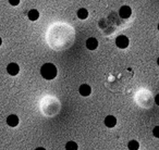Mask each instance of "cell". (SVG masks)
<instances>
[{
  "label": "cell",
  "mask_w": 159,
  "mask_h": 150,
  "mask_svg": "<svg viewBox=\"0 0 159 150\" xmlns=\"http://www.w3.org/2000/svg\"><path fill=\"white\" fill-rule=\"evenodd\" d=\"M40 74L45 80H53L57 76V68L52 63H46L40 68Z\"/></svg>",
  "instance_id": "6da1fadb"
},
{
  "label": "cell",
  "mask_w": 159,
  "mask_h": 150,
  "mask_svg": "<svg viewBox=\"0 0 159 150\" xmlns=\"http://www.w3.org/2000/svg\"><path fill=\"white\" fill-rule=\"evenodd\" d=\"M116 45H117L118 48L120 49H125L129 46V38L124 35H120L116 39Z\"/></svg>",
  "instance_id": "7a4b0ae2"
},
{
  "label": "cell",
  "mask_w": 159,
  "mask_h": 150,
  "mask_svg": "<svg viewBox=\"0 0 159 150\" xmlns=\"http://www.w3.org/2000/svg\"><path fill=\"white\" fill-rule=\"evenodd\" d=\"M7 72L12 76H16L20 72V68H19V65L16 63H10L7 66Z\"/></svg>",
  "instance_id": "3957f363"
},
{
  "label": "cell",
  "mask_w": 159,
  "mask_h": 150,
  "mask_svg": "<svg viewBox=\"0 0 159 150\" xmlns=\"http://www.w3.org/2000/svg\"><path fill=\"white\" fill-rule=\"evenodd\" d=\"M119 14L122 19H129L131 16V14H132V10H131V8L128 7V6H123V7H121V9H120Z\"/></svg>",
  "instance_id": "277c9868"
},
{
  "label": "cell",
  "mask_w": 159,
  "mask_h": 150,
  "mask_svg": "<svg viewBox=\"0 0 159 150\" xmlns=\"http://www.w3.org/2000/svg\"><path fill=\"white\" fill-rule=\"evenodd\" d=\"M86 47H87V49H89V50H95V49L98 47L97 39L94 37L89 38V39L86 40Z\"/></svg>",
  "instance_id": "5b68a950"
},
{
  "label": "cell",
  "mask_w": 159,
  "mask_h": 150,
  "mask_svg": "<svg viewBox=\"0 0 159 150\" xmlns=\"http://www.w3.org/2000/svg\"><path fill=\"white\" fill-rule=\"evenodd\" d=\"M79 91H80V94H81V95H82V96H84V97H87V96L91 95V93H92V88L89 86V85L83 84V85H81V87H80Z\"/></svg>",
  "instance_id": "8992f818"
},
{
  "label": "cell",
  "mask_w": 159,
  "mask_h": 150,
  "mask_svg": "<svg viewBox=\"0 0 159 150\" xmlns=\"http://www.w3.org/2000/svg\"><path fill=\"white\" fill-rule=\"evenodd\" d=\"M7 124L9 126H11V127H16V126L19 124V117H16V114L9 115L7 119Z\"/></svg>",
  "instance_id": "52a82bcc"
},
{
  "label": "cell",
  "mask_w": 159,
  "mask_h": 150,
  "mask_svg": "<svg viewBox=\"0 0 159 150\" xmlns=\"http://www.w3.org/2000/svg\"><path fill=\"white\" fill-rule=\"evenodd\" d=\"M116 124H117V119H116L113 115H108V117L105 119V125L107 126V127H113V126H116Z\"/></svg>",
  "instance_id": "ba28073f"
},
{
  "label": "cell",
  "mask_w": 159,
  "mask_h": 150,
  "mask_svg": "<svg viewBox=\"0 0 159 150\" xmlns=\"http://www.w3.org/2000/svg\"><path fill=\"white\" fill-rule=\"evenodd\" d=\"M27 16H29V19L31 21H36V20H38V18H39V13H38L37 10L32 9V10H30V11H29Z\"/></svg>",
  "instance_id": "9c48e42d"
},
{
  "label": "cell",
  "mask_w": 159,
  "mask_h": 150,
  "mask_svg": "<svg viewBox=\"0 0 159 150\" xmlns=\"http://www.w3.org/2000/svg\"><path fill=\"white\" fill-rule=\"evenodd\" d=\"M77 16H79V19H81V20H85V19L89 16V12H87L86 9H79V11H77Z\"/></svg>",
  "instance_id": "30bf717a"
},
{
  "label": "cell",
  "mask_w": 159,
  "mask_h": 150,
  "mask_svg": "<svg viewBox=\"0 0 159 150\" xmlns=\"http://www.w3.org/2000/svg\"><path fill=\"white\" fill-rule=\"evenodd\" d=\"M139 143H137L136 140L129 141V143H128L129 150H139Z\"/></svg>",
  "instance_id": "8fae6325"
},
{
  "label": "cell",
  "mask_w": 159,
  "mask_h": 150,
  "mask_svg": "<svg viewBox=\"0 0 159 150\" xmlns=\"http://www.w3.org/2000/svg\"><path fill=\"white\" fill-rule=\"evenodd\" d=\"M66 150H77V143L75 141H68L66 145Z\"/></svg>",
  "instance_id": "7c38bea8"
},
{
  "label": "cell",
  "mask_w": 159,
  "mask_h": 150,
  "mask_svg": "<svg viewBox=\"0 0 159 150\" xmlns=\"http://www.w3.org/2000/svg\"><path fill=\"white\" fill-rule=\"evenodd\" d=\"M9 2L11 6H18L20 3V0H9Z\"/></svg>",
  "instance_id": "4fadbf2b"
},
{
  "label": "cell",
  "mask_w": 159,
  "mask_h": 150,
  "mask_svg": "<svg viewBox=\"0 0 159 150\" xmlns=\"http://www.w3.org/2000/svg\"><path fill=\"white\" fill-rule=\"evenodd\" d=\"M159 126H156V127L154 128V135L155 137H159Z\"/></svg>",
  "instance_id": "5bb4252c"
},
{
  "label": "cell",
  "mask_w": 159,
  "mask_h": 150,
  "mask_svg": "<svg viewBox=\"0 0 159 150\" xmlns=\"http://www.w3.org/2000/svg\"><path fill=\"white\" fill-rule=\"evenodd\" d=\"M35 150H46L45 148H43V147H39V148H36Z\"/></svg>",
  "instance_id": "9a60e30c"
},
{
  "label": "cell",
  "mask_w": 159,
  "mask_h": 150,
  "mask_svg": "<svg viewBox=\"0 0 159 150\" xmlns=\"http://www.w3.org/2000/svg\"><path fill=\"white\" fill-rule=\"evenodd\" d=\"M1 44H2V40H1V38H0V46H1Z\"/></svg>",
  "instance_id": "2e32d148"
}]
</instances>
